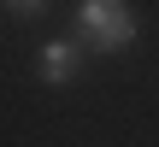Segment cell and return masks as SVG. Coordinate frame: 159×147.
Returning a JSON list of instances; mask_svg holds the SVG:
<instances>
[{
  "instance_id": "7a4b0ae2",
  "label": "cell",
  "mask_w": 159,
  "mask_h": 147,
  "mask_svg": "<svg viewBox=\"0 0 159 147\" xmlns=\"http://www.w3.org/2000/svg\"><path fill=\"white\" fill-rule=\"evenodd\" d=\"M35 71H41V82L65 88V82H77V71H83V47H77V41H47V47L35 53Z\"/></svg>"
},
{
  "instance_id": "3957f363",
  "label": "cell",
  "mask_w": 159,
  "mask_h": 147,
  "mask_svg": "<svg viewBox=\"0 0 159 147\" xmlns=\"http://www.w3.org/2000/svg\"><path fill=\"white\" fill-rule=\"evenodd\" d=\"M6 6V18H41L47 12V0H0Z\"/></svg>"
},
{
  "instance_id": "6da1fadb",
  "label": "cell",
  "mask_w": 159,
  "mask_h": 147,
  "mask_svg": "<svg viewBox=\"0 0 159 147\" xmlns=\"http://www.w3.org/2000/svg\"><path fill=\"white\" fill-rule=\"evenodd\" d=\"M77 29L83 41H94L100 53H124L136 41V18L124 0H77Z\"/></svg>"
}]
</instances>
